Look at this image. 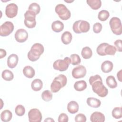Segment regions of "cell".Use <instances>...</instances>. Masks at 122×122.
Returning a JSON list of instances; mask_svg holds the SVG:
<instances>
[{
	"label": "cell",
	"instance_id": "cell-1",
	"mask_svg": "<svg viewBox=\"0 0 122 122\" xmlns=\"http://www.w3.org/2000/svg\"><path fill=\"white\" fill-rule=\"evenodd\" d=\"M44 51L43 46L39 43H34L28 53V58L31 61H37Z\"/></svg>",
	"mask_w": 122,
	"mask_h": 122
},
{
	"label": "cell",
	"instance_id": "cell-2",
	"mask_svg": "<svg viewBox=\"0 0 122 122\" xmlns=\"http://www.w3.org/2000/svg\"><path fill=\"white\" fill-rule=\"evenodd\" d=\"M67 82V79L64 75H59L54 78L51 85V92L54 93L57 92L66 85Z\"/></svg>",
	"mask_w": 122,
	"mask_h": 122
},
{
	"label": "cell",
	"instance_id": "cell-3",
	"mask_svg": "<svg viewBox=\"0 0 122 122\" xmlns=\"http://www.w3.org/2000/svg\"><path fill=\"white\" fill-rule=\"evenodd\" d=\"M117 50L113 45H110L107 43H102L97 48L96 51L100 56H105L106 55H114Z\"/></svg>",
	"mask_w": 122,
	"mask_h": 122
},
{
	"label": "cell",
	"instance_id": "cell-4",
	"mask_svg": "<svg viewBox=\"0 0 122 122\" xmlns=\"http://www.w3.org/2000/svg\"><path fill=\"white\" fill-rule=\"evenodd\" d=\"M92 89L93 92L101 97L106 96L108 93V90L103 84L102 79L98 80L93 82L92 84Z\"/></svg>",
	"mask_w": 122,
	"mask_h": 122
},
{
	"label": "cell",
	"instance_id": "cell-5",
	"mask_svg": "<svg viewBox=\"0 0 122 122\" xmlns=\"http://www.w3.org/2000/svg\"><path fill=\"white\" fill-rule=\"evenodd\" d=\"M90 28V23L85 20H79L74 22L73 24V30L76 33L80 34L88 32Z\"/></svg>",
	"mask_w": 122,
	"mask_h": 122
},
{
	"label": "cell",
	"instance_id": "cell-6",
	"mask_svg": "<svg viewBox=\"0 0 122 122\" xmlns=\"http://www.w3.org/2000/svg\"><path fill=\"white\" fill-rule=\"evenodd\" d=\"M71 63V59L68 57H65L63 60L59 59L55 61L53 63V67L56 70L60 71H66L70 63Z\"/></svg>",
	"mask_w": 122,
	"mask_h": 122
},
{
	"label": "cell",
	"instance_id": "cell-7",
	"mask_svg": "<svg viewBox=\"0 0 122 122\" xmlns=\"http://www.w3.org/2000/svg\"><path fill=\"white\" fill-rule=\"evenodd\" d=\"M109 24L112 32L116 35L122 33V25L120 19L118 17H112L109 21Z\"/></svg>",
	"mask_w": 122,
	"mask_h": 122
},
{
	"label": "cell",
	"instance_id": "cell-8",
	"mask_svg": "<svg viewBox=\"0 0 122 122\" xmlns=\"http://www.w3.org/2000/svg\"><path fill=\"white\" fill-rule=\"evenodd\" d=\"M56 13L62 20H67L71 17V13L67 8L62 4H59L55 8Z\"/></svg>",
	"mask_w": 122,
	"mask_h": 122
},
{
	"label": "cell",
	"instance_id": "cell-9",
	"mask_svg": "<svg viewBox=\"0 0 122 122\" xmlns=\"http://www.w3.org/2000/svg\"><path fill=\"white\" fill-rule=\"evenodd\" d=\"M24 24L28 28H33L35 27L36 24V21L35 20V17L36 14L31 10H28L24 14Z\"/></svg>",
	"mask_w": 122,
	"mask_h": 122
},
{
	"label": "cell",
	"instance_id": "cell-10",
	"mask_svg": "<svg viewBox=\"0 0 122 122\" xmlns=\"http://www.w3.org/2000/svg\"><path fill=\"white\" fill-rule=\"evenodd\" d=\"M14 25L11 21H5L0 26V35L1 36H7L13 30Z\"/></svg>",
	"mask_w": 122,
	"mask_h": 122
},
{
	"label": "cell",
	"instance_id": "cell-11",
	"mask_svg": "<svg viewBox=\"0 0 122 122\" xmlns=\"http://www.w3.org/2000/svg\"><path fill=\"white\" fill-rule=\"evenodd\" d=\"M28 118L30 122H41L42 116L39 110L33 108L30 110L28 112Z\"/></svg>",
	"mask_w": 122,
	"mask_h": 122
},
{
	"label": "cell",
	"instance_id": "cell-12",
	"mask_svg": "<svg viewBox=\"0 0 122 122\" xmlns=\"http://www.w3.org/2000/svg\"><path fill=\"white\" fill-rule=\"evenodd\" d=\"M18 10V8L16 4L14 3H10L6 7L5 14L7 17L13 18L17 15Z\"/></svg>",
	"mask_w": 122,
	"mask_h": 122
},
{
	"label": "cell",
	"instance_id": "cell-13",
	"mask_svg": "<svg viewBox=\"0 0 122 122\" xmlns=\"http://www.w3.org/2000/svg\"><path fill=\"white\" fill-rule=\"evenodd\" d=\"M86 69L83 65H78L74 67L72 71V76L75 79L83 78L86 74Z\"/></svg>",
	"mask_w": 122,
	"mask_h": 122
},
{
	"label": "cell",
	"instance_id": "cell-14",
	"mask_svg": "<svg viewBox=\"0 0 122 122\" xmlns=\"http://www.w3.org/2000/svg\"><path fill=\"white\" fill-rule=\"evenodd\" d=\"M15 39L16 41L20 43L25 42L28 39V33L27 31L23 29H18L15 33Z\"/></svg>",
	"mask_w": 122,
	"mask_h": 122
},
{
	"label": "cell",
	"instance_id": "cell-15",
	"mask_svg": "<svg viewBox=\"0 0 122 122\" xmlns=\"http://www.w3.org/2000/svg\"><path fill=\"white\" fill-rule=\"evenodd\" d=\"M19 61L18 56L15 54H12L10 55L7 59V65L10 68H15L18 64Z\"/></svg>",
	"mask_w": 122,
	"mask_h": 122
},
{
	"label": "cell",
	"instance_id": "cell-16",
	"mask_svg": "<svg viewBox=\"0 0 122 122\" xmlns=\"http://www.w3.org/2000/svg\"><path fill=\"white\" fill-rule=\"evenodd\" d=\"M90 120L92 122H103L105 121V116L101 112H95L91 115Z\"/></svg>",
	"mask_w": 122,
	"mask_h": 122
},
{
	"label": "cell",
	"instance_id": "cell-17",
	"mask_svg": "<svg viewBox=\"0 0 122 122\" xmlns=\"http://www.w3.org/2000/svg\"><path fill=\"white\" fill-rule=\"evenodd\" d=\"M113 67V65L112 61H105L101 65V70L104 73H109L112 71Z\"/></svg>",
	"mask_w": 122,
	"mask_h": 122
},
{
	"label": "cell",
	"instance_id": "cell-18",
	"mask_svg": "<svg viewBox=\"0 0 122 122\" xmlns=\"http://www.w3.org/2000/svg\"><path fill=\"white\" fill-rule=\"evenodd\" d=\"M67 110L71 114L76 113L79 110L78 103L74 101H71L69 102L67 105Z\"/></svg>",
	"mask_w": 122,
	"mask_h": 122
},
{
	"label": "cell",
	"instance_id": "cell-19",
	"mask_svg": "<svg viewBox=\"0 0 122 122\" xmlns=\"http://www.w3.org/2000/svg\"><path fill=\"white\" fill-rule=\"evenodd\" d=\"M87 104L92 108H98L100 106L101 104V102L99 99L93 98V97H89L87 98L86 101Z\"/></svg>",
	"mask_w": 122,
	"mask_h": 122
},
{
	"label": "cell",
	"instance_id": "cell-20",
	"mask_svg": "<svg viewBox=\"0 0 122 122\" xmlns=\"http://www.w3.org/2000/svg\"><path fill=\"white\" fill-rule=\"evenodd\" d=\"M51 29L56 32H60L63 30L64 24L60 20L54 21L51 24Z\"/></svg>",
	"mask_w": 122,
	"mask_h": 122
},
{
	"label": "cell",
	"instance_id": "cell-21",
	"mask_svg": "<svg viewBox=\"0 0 122 122\" xmlns=\"http://www.w3.org/2000/svg\"><path fill=\"white\" fill-rule=\"evenodd\" d=\"M23 73L25 77L28 78H32L35 75V70L31 66H26L23 69Z\"/></svg>",
	"mask_w": 122,
	"mask_h": 122
},
{
	"label": "cell",
	"instance_id": "cell-22",
	"mask_svg": "<svg viewBox=\"0 0 122 122\" xmlns=\"http://www.w3.org/2000/svg\"><path fill=\"white\" fill-rule=\"evenodd\" d=\"M12 114L11 112L9 110H5L2 112L0 114V119L4 122H8L12 118Z\"/></svg>",
	"mask_w": 122,
	"mask_h": 122
},
{
	"label": "cell",
	"instance_id": "cell-23",
	"mask_svg": "<svg viewBox=\"0 0 122 122\" xmlns=\"http://www.w3.org/2000/svg\"><path fill=\"white\" fill-rule=\"evenodd\" d=\"M43 86V83L41 80L36 79L34 80L31 84V87L34 91H39L41 90Z\"/></svg>",
	"mask_w": 122,
	"mask_h": 122
},
{
	"label": "cell",
	"instance_id": "cell-24",
	"mask_svg": "<svg viewBox=\"0 0 122 122\" xmlns=\"http://www.w3.org/2000/svg\"><path fill=\"white\" fill-rule=\"evenodd\" d=\"M72 37L71 33L69 31H66L62 33L61 37V41L63 44L67 45L71 43L72 40Z\"/></svg>",
	"mask_w": 122,
	"mask_h": 122
},
{
	"label": "cell",
	"instance_id": "cell-25",
	"mask_svg": "<svg viewBox=\"0 0 122 122\" xmlns=\"http://www.w3.org/2000/svg\"><path fill=\"white\" fill-rule=\"evenodd\" d=\"M86 2L92 9L94 10H98L102 6V1L100 0H87Z\"/></svg>",
	"mask_w": 122,
	"mask_h": 122
},
{
	"label": "cell",
	"instance_id": "cell-26",
	"mask_svg": "<svg viewBox=\"0 0 122 122\" xmlns=\"http://www.w3.org/2000/svg\"><path fill=\"white\" fill-rule=\"evenodd\" d=\"M74 88L77 91H82L87 88V83L85 81L83 80L77 81L74 83Z\"/></svg>",
	"mask_w": 122,
	"mask_h": 122
},
{
	"label": "cell",
	"instance_id": "cell-27",
	"mask_svg": "<svg viewBox=\"0 0 122 122\" xmlns=\"http://www.w3.org/2000/svg\"><path fill=\"white\" fill-rule=\"evenodd\" d=\"M106 82L109 87L111 89L115 88L117 86V81L114 76L112 75L109 76L106 79Z\"/></svg>",
	"mask_w": 122,
	"mask_h": 122
},
{
	"label": "cell",
	"instance_id": "cell-28",
	"mask_svg": "<svg viewBox=\"0 0 122 122\" xmlns=\"http://www.w3.org/2000/svg\"><path fill=\"white\" fill-rule=\"evenodd\" d=\"M81 54L83 58L85 59H88L92 57V52L91 49L89 47H85L82 48Z\"/></svg>",
	"mask_w": 122,
	"mask_h": 122
},
{
	"label": "cell",
	"instance_id": "cell-29",
	"mask_svg": "<svg viewBox=\"0 0 122 122\" xmlns=\"http://www.w3.org/2000/svg\"><path fill=\"white\" fill-rule=\"evenodd\" d=\"M2 78L6 81H10L13 80L14 75L13 73L9 70H5L2 72Z\"/></svg>",
	"mask_w": 122,
	"mask_h": 122
},
{
	"label": "cell",
	"instance_id": "cell-30",
	"mask_svg": "<svg viewBox=\"0 0 122 122\" xmlns=\"http://www.w3.org/2000/svg\"><path fill=\"white\" fill-rule=\"evenodd\" d=\"M110 13L108 11L106 10H102L98 13V18L101 21H104L108 19Z\"/></svg>",
	"mask_w": 122,
	"mask_h": 122
},
{
	"label": "cell",
	"instance_id": "cell-31",
	"mask_svg": "<svg viewBox=\"0 0 122 122\" xmlns=\"http://www.w3.org/2000/svg\"><path fill=\"white\" fill-rule=\"evenodd\" d=\"M122 109L121 107L114 108L112 112V116L116 119H119L122 117Z\"/></svg>",
	"mask_w": 122,
	"mask_h": 122
},
{
	"label": "cell",
	"instance_id": "cell-32",
	"mask_svg": "<svg viewBox=\"0 0 122 122\" xmlns=\"http://www.w3.org/2000/svg\"><path fill=\"white\" fill-rule=\"evenodd\" d=\"M42 99L45 102H49L52 99V94L49 90L44 91L41 94Z\"/></svg>",
	"mask_w": 122,
	"mask_h": 122
},
{
	"label": "cell",
	"instance_id": "cell-33",
	"mask_svg": "<svg viewBox=\"0 0 122 122\" xmlns=\"http://www.w3.org/2000/svg\"><path fill=\"white\" fill-rule=\"evenodd\" d=\"M28 10L33 11L37 15L39 13L41 10V8L38 4L35 2H33L29 5Z\"/></svg>",
	"mask_w": 122,
	"mask_h": 122
},
{
	"label": "cell",
	"instance_id": "cell-34",
	"mask_svg": "<svg viewBox=\"0 0 122 122\" xmlns=\"http://www.w3.org/2000/svg\"><path fill=\"white\" fill-rule=\"evenodd\" d=\"M71 63L73 65H79L81 62V58L79 55L77 54H72L70 56Z\"/></svg>",
	"mask_w": 122,
	"mask_h": 122
},
{
	"label": "cell",
	"instance_id": "cell-35",
	"mask_svg": "<svg viewBox=\"0 0 122 122\" xmlns=\"http://www.w3.org/2000/svg\"><path fill=\"white\" fill-rule=\"evenodd\" d=\"M15 113L18 116H23L25 112V108L23 105L21 104L18 105L15 109Z\"/></svg>",
	"mask_w": 122,
	"mask_h": 122
},
{
	"label": "cell",
	"instance_id": "cell-36",
	"mask_svg": "<svg viewBox=\"0 0 122 122\" xmlns=\"http://www.w3.org/2000/svg\"><path fill=\"white\" fill-rule=\"evenodd\" d=\"M75 121L76 122H85L86 121V117L84 114L79 113L75 117Z\"/></svg>",
	"mask_w": 122,
	"mask_h": 122
},
{
	"label": "cell",
	"instance_id": "cell-37",
	"mask_svg": "<svg viewBox=\"0 0 122 122\" xmlns=\"http://www.w3.org/2000/svg\"><path fill=\"white\" fill-rule=\"evenodd\" d=\"M102 28V26L100 22H96L93 26V30L95 33H100Z\"/></svg>",
	"mask_w": 122,
	"mask_h": 122
},
{
	"label": "cell",
	"instance_id": "cell-38",
	"mask_svg": "<svg viewBox=\"0 0 122 122\" xmlns=\"http://www.w3.org/2000/svg\"><path fill=\"white\" fill-rule=\"evenodd\" d=\"M69 118L67 115L65 113H62L60 114L58 117L59 122H68Z\"/></svg>",
	"mask_w": 122,
	"mask_h": 122
},
{
	"label": "cell",
	"instance_id": "cell-39",
	"mask_svg": "<svg viewBox=\"0 0 122 122\" xmlns=\"http://www.w3.org/2000/svg\"><path fill=\"white\" fill-rule=\"evenodd\" d=\"M114 44L115 46V48L118 51L121 52L122 51V41L121 40H117L114 41Z\"/></svg>",
	"mask_w": 122,
	"mask_h": 122
},
{
	"label": "cell",
	"instance_id": "cell-40",
	"mask_svg": "<svg viewBox=\"0 0 122 122\" xmlns=\"http://www.w3.org/2000/svg\"><path fill=\"white\" fill-rule=\"evenodd\" d=\"M6 51L5 50L0 49V58L2 59L4 57H5L6 55Z\"/></svg>",
	"mask_w": 122,
	"mask_h": 122
},
{
	"label": "cell",
	"instance_id": "cell-41",
	"mask_svg": "<svg viewBox=\"0 0 122 122\" xmlns=\"http://www.w3.org/2000/svg\"><path fill=\"white\" fill-rule=\"evenodd\" d=\"M122 70H121L119 72H118L117 74V78L119 80V81H122Z\"/></svg>",
	"mask_w": 122,
	"mask_h": 122
},
{
	"label": "cell",
	"instance_id": "cell-42",
	"mask_svg": "<svg viewBox=\"0 0 122 122\" xmlns=\"http://www.w3.org/2000/svg\"><path fill=\"white\" fill-rule=\"evenodd\" d=\"M44 122H54V120L51 118H47L44 120Z\"/></svg>",
	"mask_w": 122,
	"mask_h": 122
}]
</instances>
